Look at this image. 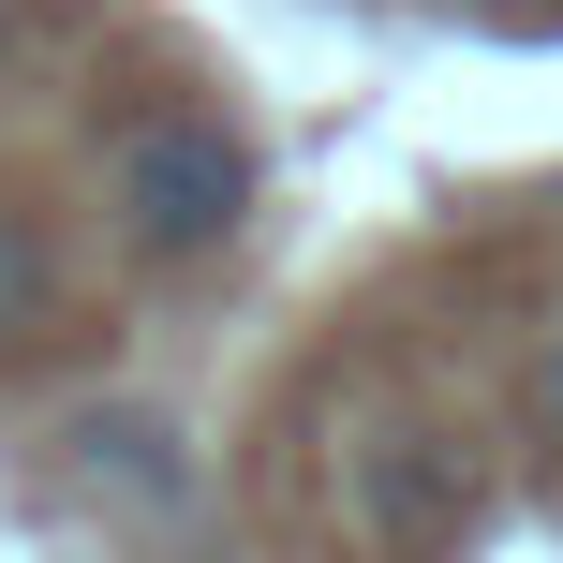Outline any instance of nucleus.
I'll use <instances>...</instances> for the list:
<instances>
[{"instance_id": "39448f33", "label": "nucleus", "mask_w": 563, "mask_h": 563, "mask_svg": "<svg viewBox=\"0 0 563 563\" xmlns=\"http://www.w3.org/2000/svg\"><path fill=\"white\" fill-rule=\"evenodd\" d=\"M519 430H534V445L563 460V327L534 341V371H519Z\"/></svg>"}, {"instance_id": "f03ea898", "label": "nucleus", "mask_w": 563, "mask_h": 563, "mask_svg": "<svg viewBox=\"0 0 563 563\" xmlns=\"http://www.w3.org/2000/svg\"><path fill=\"white\" fill-rule=\"evenodd\" d=\"M341 505H356L371 549H445L460 519H475V460H460L445 430L386 416V430H356V445H341Z\"/></svg>"}, {"instance_id": "7ed1b4c3", "label": "nucleus", "mask_w": 563, "mask_h": 563, "mask_svg": "<svg viewBox=\"0 0 563 563\" xmlns=\"http://www.w3.org/2000/svg\"><path fill=\"white\" fill-rule=\"evenodd\" d=\"M59 475L104 519H134V534L194 519V445H178V416H148V400H89V416L59 430Z\"/></svg>"}, {"instance_id": "20e7f679", "label": "nucleus", "mask_w": 563, "mask_h": 563, "mask_svg": "<svg viewBox=\"0 0 563 563\" xmlns=\"http://www.w3.org/2000/svg\"><path fill=\"white\" fill-rule=\"evenodd\" d=\"M45 327H59V238L0 194V356H30Z\"/></svg>"}, {"instance_id": "423d86ee", "label": "nucleus", "mask_w": 563, "mask_h": 563, "mask_svg": "<svg viewBox=\"0 0 563 563\" xmlns=\"http://www.w3.org/2000/svg\"><path fill=\"white\" fill-rule=\"evenodd\" d=\"M0 45H15V0H0Z\"/></svg>"}, {"instance_id": "f257e3e1", "label": "nucleus", "mask_w": 563, "mask_h": 563, "mask_svg": "<svg viewBox=\"0 0 563 563\" xmlns=\"http://www.w3.org/2000/svg\"><path fill=\"white\" fill-rule=\"evenodd\" d=\"M104 223H119V253H148V267H208L253 223V148H238V119L148 104L134 134L104 148Z\"/></svg>"}]
</instances>
